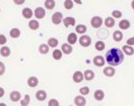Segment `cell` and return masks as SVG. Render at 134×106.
Returning a JSON list of instances; mask_svg holds the SVG:
<instances>
[{"mask_svg":"<svg viewBox=\"0 0 134 106\" xmlns=\"http://www.w3.org/2000/svg\"><path fill=\"white\" fill-rule=\"evenodd\" d=\"M6 42H7V39H6L5 36H4V35H0V45L3 46Z\"/></svg>","mask_w":134,"mask_h":106,"instance_id":"74e56055","label":"cell"},{"mask_svg":"<svg viewBox=\"0 0 134 106\" xmlns=\"http://www.w3.org/2000/svg\"><path fill=\"white\" fill-rule=\"evenodd\" d=\"M105 60L110 66H118L124 60V54L118 48H111L106 52Z\"/></svg>","mask_w":134,"mask_h":106,"instance_id":"6da1fadb","label":"cell"},{"mask_svg":"<svg viewBox=\"0 0 134 106\" xmlns=\"http://www.w3.org/2000/svg\"><path fill=\"white\" fill-rule=\"evenodd\" d=\"M13 2H14L16 5H22L23 3L25 2V0H13Z\"/></svg>","mask_w":134,"mask_h":106,"instance_id":"ab89813d","label":"cell"},{"mask_svg":"<svg viewBox=\"0 0 134 106\" xmlns=\"http://www.w3.org/2000/svg\"><path fill=\"white\" fill-rule=\"evenodd\" d=\"M128 45H131V46H133L134 45V37H130L129 39H127V42H126Z\"/></svg>","mask_w":134,"mask_h":106,"instance_id":"f35d334b","label":"cell"},{"mask_svg":"<svg viewBox=\"0 0 134 106\" xmlns=\"http://www.w3.org/2000/svg\"><path fill=\"white\" fill-rule=\"evenodd\" d=\"M35 95H36L37 100H39V101H44L45 99L47 98V93L45 92L44 90H38Z\"/></svg>","mask_w":134,"mask_h":106,"instance_id":"9a60e30c","label":"cell"},{"mask_svg":"<svg viewBox=\"0 0 134 106\" xmlns=\"http://www.w3.org/2000/svg\"><path fill=\"white\" fill-rule=\"evenodd\" d=\"M61 50L62 52L64 53V54H71L72 53V46L71 44H69V43H64V44H62L61 46Z\"/></svg>","mask_w":134,"mask_h":106,"instance_id":"30bf717a","label":"cell"},{"mask_svg":"<svg viewBox=\"0 0 134 106\" xmlns=\"http://www.w3.org/2000/svg\"><path fill=\"white\" fill-rule=\"evenodd\" d=\"M73 1H74L76 4H79V5H81V4H82V1H81V0H73Z\"/></svg>","mask_w":134,"mask_h":106,"instance_id":"b9f144b4","label":"cell"},{"mask_svg":"<svg viewBox=\"0 0 134 106\" xmlns=\"http://www.w3.org/2000/svg\"><path fill=\"white\" fill-rule=\"evenodd\" d=\"M73 81L75 82V83H80L84 78V74L82 72H80V71H76V72L73 74Z\"/></svg>","mask_w":134,"mask_h":106,"instance_id":"9c48e42d","label":"cell"},{"mask_svg":"<svg viewBox=\"0 0 134 106\" xmlns=\"http://www.w3.org/2000/svg\"><path fill=\"white\" fill-rule=\"evenodd\" d=\"M27 84L30 87H36L38 85V78L35 77V76H31L29 77L27 80Z\"/></svg>","mask_w":134,"mask_h":106,"instance_id":"e0dca14e","label":"cell"},{"mask_svg":"<svg viewBox=\"0 0 134 106\" xmlns=\"http://www.w3.org/2000/svg\"><path fill=\"white\" fill-rule=\"evenodd\" d=\"M112 36H113L114 41H116V42H120V41L123 39V33L121 32V31H119V30L114 31V33H113Z\"/></svg>","mask_w":134,"mask_h":106,"instance_id":"44dd1931","label":"cell"},{"mask_svg":"<svg viewBox=\"0 0 134 106\" xmlns=\"http://www.w3.org/2000/svg\"><path fill=\"white\" fill-rule=\"evenodd\" d=\"M0 54H1V56H3V57H8V56L10 55V48L7 47V46L1 47V49H0Z\"/></svg>","mask_w":134,"mask_h":106,"instance_id":"7402d4cb","label":"cell"},{"mask_svg":"<svg viewBox=\"0 0 134 106\" xmlns=\"http://www.w3.org/2000/svg\"><path fill=\"white\" fill-rule=\"evenodd\" d=\"M131 7H132V9L134 10V0L132 1V2H131Z\"/></svg>","mask_w":134,"mask_h":106,"instance_id":"7bdbcfd3","label":"cell"},{"mask_svg":"<svg viewBox=\"0 0 134 106\" xmlns=\"http://www.w3.org/2000/svg\"><path fill=\"white\" fill-rule=\"evenodd\" d=\"M22 15L24 18L26 19H30L31 17L33 16V11L30 8H24L22 10Z\"/></svg>","mask_w":134,"mask_h":106,"instance_id":"ffe728a7","label":"cell"},{"mask_svg":"<svg viewBox=\"0 0 134 106\" xmlns=\"http://www.w3.org/2000/svg\"><path fill=\"white\" fill-rule=\"evenodd\" d=\"M104 96H105V94H104V91L103 90L98 89L94 92V98L97 101H102L104 99Z\"/></svg>","mask_w":134,"mask_h":106,"instance_id":"5bb4252c","label":"cell"},{"mask_svg":"<svg viewBox=\"0 0 134 106\" xmlns=\"http://www.w3.org/2000/svg\"><path fill=\"white\" fill-rule=\"evenodd\" d=\"M34 15L37 19H43L45 17V10L43 7H37L34 11Z\"/></svg>","mask_w":134,"mask_h":106,"instance_id":"5b68a950","label":"cell"},{"mask_svg":"<svg viewBox=\"0 0 134 106\" xmlns=\"http://www.w3.org/2000/svg\"><path fill=\"white\" fill-rule=\"evenodd\" d=\"M119 28L121 29V30H127V29H129L130 28V21L129 20H127V19H123V20H121L120 22H119Z\"/></svg>","mask_w":134,"mask_h":106,"instance_id":"4fadbf2b","label":"cell"},{"mask_svg":"<svg viewBox=\"0 0 134 106\" xmlns=\"http://www.w3.org/2000/svg\"><path fill=\"white\" fill-rule=\"evenodd\" d=\"M74 104L77 106H84L86 105V99L85 97L82 96V95H79V96H76L75 99H74Z\"/></svg>","mask_w":134,"mask_h":106,"instance_id":"ba28073f","label":"cell"},{"mask_svg":"<svg viewBox=\"0 0 134 106\" xmlns=\"http://www.w3.org/2000/svg\"><path fill=\"white\" fill-rule=\"evenodd\" d=\"M62 50H59V49H55V50L53 51V53H52V56H53V58L55 59V60H59V59H61L62 58Z\"/></svg>","mask_w":134,"mask_h":106,"instance_id":"f546056e","label":"cell"},{"mask_svg":"<svg viewBox=\"0 0 134 106\" xmlns=\"http://www.w3.org/2000/svg\"><path fill=\"white\" fill-rule=\"evenodd\" d=\"M91 42H92V40H91L90 36H88V35H82L79 38V44L81 45L82 47H88V46H90Z\"/></svg>","mask_w":134,"mask_h":106,"instance_id":"7a4b0ae2","label":"cell"},{"mask_svg":"<svg viewBox=\"0 0 134 106\" xmlns=\"http://www.w3.org/2000/svg\"><path fill=\"white\" fill-rule=\"evenodd\" d=\"M63 23L65 25V27H69V26H75V18L73 17H66L63 19Z\"/></svg>","mask_w":134,"mask_h":106,"instance_id":"8fae6325","label":"cell"},{"mask_svg":"<svg viewBox=\"0 0 134 106\" xmlns=\"http://www.w3.org/2000/svg\"><path fill=\"white\" fill-rule=\"evenodd\" d=\"M63 14L61 12H55L53 15H52V22L54 25H59L60 23L63 21Z\"/></svg>","mask_w":134,"mask_h":106,"instance_id":"277c9868","label":"cell"},{"mask_svg":"<svg viewBox=\"0 0 134 106\" xmlns=\"http://www.w3.org/2000/svg\"><path fill=\"white\" fill-rule=\"evenodd\" d=\"M0 11H1V10H0Z\"/></svg>","mask_w":134,"mask_h":106,"instance_id":"ee69618b","label":"cell"},{"mask_svg":"<svg viewBox=\"0 0 134 106\" xmlns=\"http://www.w3.org/2000/svg\"><path fill=\"white\" fill-rule=\"evenodd\" d=\"M67 41H68V43L69 44H75L76 42H77V35H76V33H70L69 35H68V37H67Z\"/></svg>","mask_w":134,"mask_h":106,"instance_id":"d6986e66","label":"cell"},{"mask_svg":"<svg viewBox=\"0 0 134 106\" xmlns=\"http://www.w3.org/2000/svg\"><path fill=\"white\" fill-rule=\"evenodd\" d=\"M47 44L49 45L50 47H52V48H54V47H57V45H58V40L56 39V38H49L48 39V43Z\"/></svg>","mask_w":134,"mask_h":106,"instance_id":"4dcf8cb0","label":"cell"},{"mask_svg":"<svg viewBox=\"0 0 134 106\" xmlns=\"http://www.w3.org/2000/svg\"><path fill=\"white\" fill-rule=\"evenodd\" d=\"M73 2L72 0H65L64 1V8L67 9V10H70L73 8Z\"/></svg>","mask_w":134,"mask_h":106,"instance_id":"1f68e13d","label":"cell"},{"mask_svg":"<svg viewBox=\"0 0 134 106\" xmlns=\"http://www.w3.org/2000/svg\"><path fill=\"white\" fill-rule=\"evenodd\" d=\"M90 23H91V26L93 28H99L103 24V19L100 16H94L91 18Z\"/></svg>","mask_w":134,"mask_h":106,"instance_id":"3957f363","label":"cell"},{"mask_svg":"<svg viewBox=\"0 0 134 106\" xmlns=\"http://www.w3.org/2000/svg\"><path fill=\"white\" fill-rule=\"evenodd\" d=\"M89 87H87V86H84V87H81L80 89H79V92H80V94L81 95H88L89 93Z\"/></svg>","mask_w":134,"mask_h":106,"instance_id":"836d02e7","label":"cell"},{"mask_svg":"<svg viewBox=\"0 0 134 106\" xmlns=\"http://www.w3.org/2000/svg\"><path fill=\"white\" fill-rule=\"evenodd\" d=\"M29 102H30V96L28 94H26L24 96V99L20 100V104L22 106H26V105H29Z\"/></svg>","mask_w":134,"mask_h":106,"instance_id":"d6a6232c","label":"cell"},{"mask_svg":"<svg viewBox=\"0 0 134 106\" xmlns=\"http://www.w3.org/2000/svg\"><path fill=\"white\" fill-rule=\"evenodd\" d=\"M75 30H76V32H77V33L84 34L86 31H87V27H86L85 25H83V24H79V25H77V26H76Z\"/></svg>","mask_w":134,"mask_h":106,"instance_id":"4316f807","label":"cell"},{"mask_svg":"<svg viewBox=\"0 0 134 106\" xmlns=\"http://www.w3.org/2000/svg\"><path fill=\"white\" fill-rule=\"evenodd\" d=\"M104 24L107 28H112L115 25V20L114 17H107L106 19L104 20Z\"/></svg>","mask_w":134,"mask_h":106,"instance_id":"ac0fdd59","label":"cell"},{"mask_svg":"<svg viewBox=\"0 0 134 106\" xmlns=\"http://www.w3.org/2000/svg\"><path fill=\"white\" fill-rule=\"evenodd\" d=\"M95 49L97 51L104 50V49H105V43H104L103 41H101V40L97 41V42L95 43Z\"/></svg>","mask_w":134,"mask_h":106,"instance_id":"83f0119b","label":"cell"},{"mask_svg":"<svg viewBox=\"0 0 134 106\" xmlns=\"http://www.w3.org/2000/svg\"><path fill=\"white\" fill-rule=\"evenodd\" d=\"M111 15H112V17H114V18H121L122 12L119 11V10H114V11H112Z\"/></svg>","mask_w":134,"mask_h":106,"instance_id":"e575fe53","label":"cell"},{"mask_svg":"<svg viewBox=\"0 0 134 106\" xmlns=\"http://www.w3.org/2000/svg\"><path fill=\"white\" fill-rule=\"evenodd\" d=\"M9 34H10V36H11L12 38H18L21 33H20V30L18 28H12L11 30H10V32H9Z\"/></svg>","mask_w":134,"mask_h":106,"instance_id":"484cf974","label":"cell"},{"mask_svg":"<svg viewBox=\"0 0 134 106\" xmlns=\"http://www.w3.org/2000/svg\"><path fill=\"white\" fill-rule=\"evenodd\" d=\"M103 73H104V75L107 76V77H112V76H114V75H115L114 66H110V65H109L108 67H105L104 70H103Z\"/></svg>","mask_w":134,"mask_h":106,"instance_id":"52a82bcc","label":"cell"},{"mask_svg":"<svg viewBox=\"0 0 134 106\" xmlns=\"http://www.w3.org/2000/svg\"><path fill=\"white\" fill-rule=\"evenodd\" d=\"M94 77H95V74L92 70H86V71L84 72V78L86 79V80H88V81L92 80Z\"/></svg>","mask_w":134,"mask_h":106,"instance_id":"603a6c76","label":"cell"},{"mask_svg":"<svg viewBox=\"0 0 134 106\" xmlns=\"http://www.w3.org/2000/svg\"><path fill=\"white\" fill-rule=\"evenodd\" d=\"M29 25V28L31 30H37L39 28V22L37 20H30V22L28 23Z\"/></svg>","mask_w":134,"mask_h":106,"instance_id":"d4e9b609","label":"cell"},{"mask_svg":"<svg viewBox=\"0 0 134 106\" xmlns=\"http://www.w3.org/2000/svg\"><path fill=\"white\" fill-rule=\"evenodd\" d=\"M49 45L48 44H41L39 46V52L41 54H47L49 51Z\"/></svg>","mask_w":134,"mask_h":106,"instance_id":"f1b7e54d","label":"cell"},{"mask_svg":"<svg viewBox=\"0 0 134 106\" xmlns=\"http://www.w3.org/2000/svg\"><path fill=\"white\" fill-rule=\"evenodd\" d=\"M4 93H5V91H4V89H3L2 87H0V98H1V97H3V95H4Z\"/></svg>","mask_w":134,"mask_h":106,"instance_id":"60d3db41","label":"cell"},{"mask_svg":"<svg viewBox=\"0 0 134 106\" xmlns=\"http://www.w3.org/2000/svg\"><path fill=\"white\" fill-rule=\"evenodd\" d=\"M44 6L48 10H52L55 7V1L54 0H45Z\"/></svg>","mask_w":134,"mask_h":106,"instance_id":"cb8c5ba5","label":"cell"},{"mask_svg":"<svg viewBox=\"0 0 134 106\" xmlns=\"http://www.w3.org/2000/svg\"><path fill=\"white\" fill-rule=\"evenodd\" d=\"M10 99L13 102H17L21 99V94L19 91H12L10 93Z\"/></svg>","mask_w":134,"mask_h":106,"instance_id":"2e32d148","label":"cell"},{"mask_svg":"<svg viewBox=\"0 0 134 106\" xmlns=\"http://www.w3.org/2000/svg\"><path fill=\"white\" fill-rule=\"evenodd\" d=\"M105 59L102 57V56H95L94 57V59H93V63H94V65L95 66H97V67H102L104 64H105Z\"/></svg>","mask_w":134,"mask_h":106,"instance_id":"8992f818","label":"cell"},{"mask_svg":"<svg viewBox=\"0 0 134 106\" xmlns=\"http://www.w3.org/2000/svg\"><path fill=\"white\" fill-rule=\"evenodd\" d=\"M4 72H5V65L0 61V76H1V75H3Z\"/></svg>","mask_w":134,"mask_h":106,"instance_id":"8d00e7d4","label":"cell"},{"mask_svg":"<svg viewBox=\"0 0 134 106\" xmlns=\"http://www.w3.org/2000/svg\"><path fill=\"white\" fill-rule=\"evenodd\" d=\"M48 105L49 106H59V102L56 100V99H51L48 102Z\"/></svg>","mask_w":134,"mask_h":106,"instance_id":"d590c367","label":"cell"},{"mask_svg":"<svg viewBox=\"0 0 134 106\" xmlns=\"http://www.w3.org/2000/svg\"><path fill=\"white\" fill-rule=\"evenodd\" d=\"M122 50L126 55H128V56H131L134 54V48L131 45H128V44L124 45L122 47Z\"/></svg>","mask_w":134,"mask_h":106,"instance_id":"7c38bea8","label":"cell"}]
</instances>
